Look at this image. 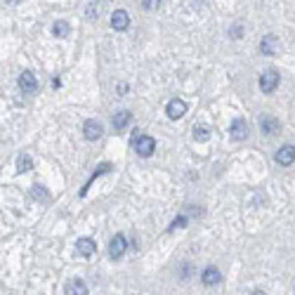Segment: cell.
<instances>
[{
  "label": "cell",
  "mask_w": 295,
  "mask_h": 295,
  "mask_svg": "<svg viewBox=\"0 0 295 295\" xmlns=\"http://www.w3.org/2000/svg\"><path fill=\"white\" fill-rule=\"evenodd\" d=\"M208 137H211V130L206 126L194 127V139H196V142H208Z\"/></svg>",
  "instance_id": "17"
},
{
  "label": "cell",
  "mask_w": 295,
  "mask_h": 295,
  "mask_svg": "<svg viewBox=\"0 0 295 295\" xmlns=\"http://www.w3.org/2000/svg\"><path fill=\"white\" fill-rule=\"evenodd\" d=\"M135 149H137L139 156H151L154 154V149H156V142H154V137H149V135H139L137 139H135Z\"/></svg>",
  "instance_id": "2"
},
{
  "label": "cell",
  "mask_w": 295,
  "mask_h": 295,
  "mask_svg": "<svg viewBox=\"0 0 295 295\" xmlns=\"http://www.w3.org/2000/svg\"><path fill=\"white\" fill-rule=\"evenodd\" d=\"M220 269L217 267H208V269H203V274H201V281H203V286H217L220 284Z\"/></svg>",
  "instance_id": "10"
},
{
  "label": "cell",
  "mask_w": 295,
  "mask_h": 295,
  "mask_svg": "<svg viewBox=\"0 0 295 295\" xmlns=\"http://www.w3.org/2000/svg\"><path fill=\"white\" fill-rule=\"evenodd\" d=\"M31 168H33L31 156H19L17 158V170H19V172H29Z\"/></svg>",
  "instance_id": "18"
},
{
  "label": "cell",
  "mask_w": 295,
  "mask_h": 295,
  "mask_svg": "<svg viewBox=\"0 0 295 295\" xmlns=\"http://www.w3.org/2000/svg\"><path fill=\"white\" fill-rule=\"evenodd\" d=\"M52 33H54V38H66V36L71 33V26H69L66 21H57L52 26Z\"/></svg>",
  "instance_id": "16"
},
{
  "label": "cell",
  "mask_w": 295,
  "mask_h": 295,
  "mask_svg": "<svg viewBox=\"0 0 295 295\" xmlns=\"http://www.w3.org/2000/svg\"><path fill=\"white\" fill-rule=\"evenodd\" d=\"M111 26L116 29V31H126L127 26H130V14L126 10H116L111 14Z\"/></svg>",
  "instance_id": "7"
},
{
  "label": "cell",
  "mask_w": 295,
  "mask_h": 295,
  "mask_svg": "<svg viewBox=\"0 0 295 295\" xmlns=\"http://www.w3.org/2000/svg\"><path fill=\"white\" fill-rule=\"evenodd\" d=\"M66 295H87V286H85L83 281L74 279V281L66 284Z\"/></svg>",
  "instance_id": "14"
},
{
  "label": "cell",
  "mask_w": 295,
  "mask_h": 295,
  "mask_svg": "<svg viewBox=\"0 0 295 295\" xmlns=\"http://www.w3.org/2000/svg\"><path fill=\"white\" fill-rule=\"evenodd\" d=\"M276 163H279V166H293L295 163V147L284 144V147L276 151Z\"/></svg>",
  "instance_id": "6"
},
{
  "label": "cell",
  "mask_w": 295,
  "mask_h": 295,
  "mask_svg": "<svg viewBox=\"0 0 295 295\" xmlns=\"http://www.w3.org/2000/svg\"><path fill=\"white\" fill-rule=\"evenodd\" d=\"M31 194H33V199H38V201L47 199V191L42 189L41 184H33V187H31Z\"/></svg>",
  "instance_id": "19"
},
{
  "label": "cell",
  "mask_w": 295,
  "mask_h": 295,
  "mask_svg": "<svg viewBox=\"0 0 295 295\" xmlns=\"http://www.w3.org/2000/svg\"><path fill=\"white\" fill-rule=\"evenodd\" d=\"M126 248H127L126 236H123V234H116V236L111 239V243H109V255H111L114 260H118V257L126 255Z\"/></svg>",
  "instance_id": "3"
},
{
  "label": "cell",
  "mask_w": 295,
  "mask_h": 295,
  "mask_svg": "<svg viewBox=\"0 0 295 295\" xmlns=\"http://www.w3.org/2000/svg\"><path fill=\"white\" fill-rule=\"evenodd\" d=\"M276 50H279V41H276V36H264L262 42H260V52L267 54V57H272Z\"/></svg>",
  "instance_id": "12"
},
{
  "label": "cell",
  "mask_w": 295,
  "mask_h": 295,
  "mask_svg": "<svg viewBox=\"0 0 295 295\" xmlns=\"http://www.w3.org/2000/svg\"><path fill=\"white\" fill-rule=\"evenodd\" d=\"M260 127H262L264 135H276V132L281 130V123H279V118H274V116H264L262 121H260Z\"/></svg>",
  "instance_id": "11"
},
{
  "label": "cell",
  "mask_w": 295,
  "mask_h": 295,
  "mask_svg": "<svg viewBox=\"0 0 295 295\" xmlns=\"http://www.w3.org/2000/svg\"><path fill=\"white\" fill-rule=\"evenodd\" d=\"M78 253L83 255V257H90V255H95V241L92 239H78Z\"/></svg>",
  "instance_id": "13"
},
{
  "label": "cell",
  "mask_w": 295,
  "mask_h": 295,
  "mask_svg": "<svg viewBox=\"0 0 295 295\" xmlns=\"http://www.w3.org/2000/svg\"><path fill=\"white\" fill-rule=\"evenodd\" d=\"M142 5H144V10H154L158 5V0H142Z\"/></svg>",
  "instance_id": "22"
},
{
  "label": "cell",
  "mask_w": 295,
  "mask_h": 295,
  "mask_svg": "<svg viewBox=\"0 0 295 295\" xmlns=\"http://www.w3.org/2000/svg\"><path fill=\"white\" fill-rule=\"evenodd\" d=\"M130 121H132V114H130V111H121V114L114 118V127L121 132L126 126H130Z\"/></svg>",
  "instance_id": "15"
},
{
  "label": "cell",
  "mask_w": 295,
  "mask_h": 295,
  "mask_svg": "<svg viewBox=\"0 0 295 295\" xmlns=\"http://www.w3.org/2000/svg\"><path fill=\"white\" fill-rule=\"evenodd\" d=\"M102 132H104V127H102V123H99V121H85V126H83L85 139L95 142V139L102 137Z\"/></svg>",
  "instance_id": "5"
},
{
  "label": "cell",
  "mask_w": 295,
  "mask_h": 295,
  "mask_svg": "<svg viewBox=\"0 0 295 295\" xmlns=\"http://www.w3.org/2000/svg\"><path fill=\"white\" fill-rule=\"evenodd\" d=\"M229 137L236 139V142H241V139L248 137V126H246L243 118H234L232 121V126H229Z\"/></svg>",
  "instance_id": "4"
},
{
  "label": "cell",
  "mask_w": 295,
  "mask_h": 295,
  "mask_svg": "<svg viewBox=\"0 0 295 295\" xmlns=\"http://www.w3.org/2000/svg\"><path fill=\"white\" fill-rule=\"evenodd\" d=\"M184 224H187V217H177V220H172V229H179Z\"/></svg>",
  "instance_id": "21"
},
{
  "label": "cell",
  "mask_w": 295,
  "mask_h": 295,
  "mask_svg": "<svg viewBox=\"0 0 295 295\" xmlns=\"http://www.w3.org/2000/svg\"><path fill=\"white\" fill-rule=\"evenodd\" d=\"M253 295H264V293H262V291H255V293H253Z\"/></svg>",
  "instance_id": "23"
},
{
  "label": "cell",
  "mask_w": 295,
  "mask_h": 295,
  "mask_svg": "<svg viewBox=\"0 0 295 295\" xmlns=\"http://www.w3.org/2000/svg\"><path fill=\"white\" fill-rule=\"evenodd\" d=\"M229 33H232V38H241V33H243L241 24H234V26H232V31H229Z\"/></svg>",
  "instance_id": "20"
},
{
  "label": "cell",
  "mask_w": 295,
  "mask_h": 295,
  "mask_svg": "<svg viewBox=\"0 0 295 295\" xmlns=\"http://www.w3.org/2000/svg\"><path fill=\"white\" fill-rule=\"evenodd\" d=\"M166 114H168V118L177 121V118H182L184 114H187V104H184L182 99H172V102L168 104V109H166Z\"/></svg>",
  "instance_id": "8"
},
{
  "label": "cell",
  "mask_w": 295,
  "mask_h": 295,
  "mask_svg": "<svg viewBox=\"0 0 295 295\" xmlns=\"http://www.w3.org/2000/svg\"><path fill=\"white\" fill-rule=\"evenodd\" d=\"M7 2H19V0H7Z\"/></svg>",
  "instance_id": "24"
},
{
  "label": "cell",
  "mask_w": 295,
  "mask_h": 295,
  "mask_svg": "<svg viewBox=\"0 0 295 295\" xmlns=\"http://www.w3.org/2000/svg\"><path fill=\"white\" fill-rule=\"evenodd\" d=\"M19 87L24 90V92H36V90H38V81H36V76H33L31 71H24V74L19 76Z\"/></svg>",
  "instance_id": "9"
},
{
  "label": "cell",
  "mask_w": 295,
  "mask_h": 295,
  "mask_svg": "<svg viewBox=\"0 0 295 295\" xmlns=\"http://www.w3.org/2000/svg\"><path fill=\"white\" fill-rule=\"evenodd\" d=\"M276 87H279V71H276V69L264 71V74L260 76V90H262L264 95H272Z\"/></svg>",
  "instance_id": "1"
}]
</instances>
